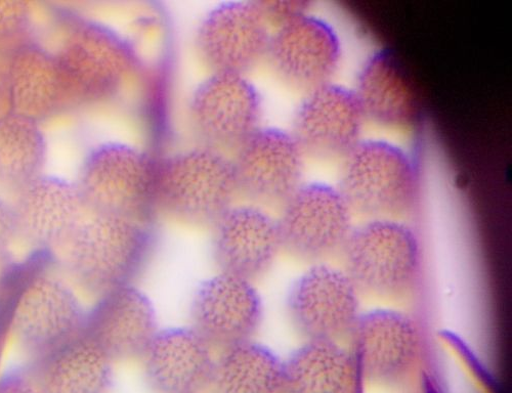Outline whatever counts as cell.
I'll return each mask as SVG.
<instances>
[{
	"label": "cell",
	"instance_id": "22",
	"mask_svg": "<svg viewBox=\"0 0 512 393\" xmlns=\"http://www.w3.org/2000/svg\"><path fill=\"white\" fill-rule=\"evenodd\" d=\"M32 376L44 393H109L114 361L84 333L35 359Z\"/></svg>",
	"mask_w": 512,
	"mask_h": 393
},
{
	"label": "cell",
	"instance_id": "19",
	"mask_svg": "<svg viewBox=\"0 0 512 393\" xmlns=\"http://www.w3.org/2000/svg\"><path fill=\"white\" fill-rule=\"evenodd\" d=\"M350 338L364 373L377 382H392L406 376L420 353L417 323L399 311L379 309L362 313Z\"/></svg>",
	"mask_w": 512,
	"mask_h": 393
},
{
	"label": "cell",
	"instance_id": "18",
	"mask_svg": "<svg viewBox=\"0 0 512 393\" xmlns=\"http://www.w3.org/2000/svg\"><path fill=\"white\" fill-rule=\"evenodd\" d=\"M18 236L54 254L89 211L75 182L42 174L12 204Z\"/></svg>",
	"mask_w": 512,
	"mask_h": 393
},
{
	"label": "cell",
	"instance_id": "12",
	"mask_svg": "<svg viewBox=\"0 0 512 393\" xmlns=\"http://www.w3.org/2000/svg\"><path fill=\"white\" fill-rule=\"evenodd\" d=\"M191 327L215 351L253 340L264 320V304L253 282L219 272L196 288Z\"/></svg>",
	"mask_w": 512,
	"mask_h": 393
},
{
	"label": "cell",
	"instance_id": "7",
	"mask_svg": "<svg viewBox=\"0 0 512 393\" xmlns=\"http://www.w3.org/2000/svg\"><path fill=\"white\" fill-rule=\"evenodd\" d=\"M354 212L337 187L303 184L281 206L277 218L283 251L312 265L343 251Z\"/></svg>",
	"mask_w": 512,
	"mask_h": 393
},
{
	"label": "cell",
	"instance_id": "30",
	"mask_svg": "<svg viewBox=\"0 0 512 393\" xmlns=\"http://www.w3.org/2000/svg\"><path fill=\"white\" fill-rule=\"evenodd\" d=\"M0 393H44L33 377L11 375L0 380Z\"/></svg>",
	"mask_w": 512,
	"mask_h": 393
},
{
	"label": "cell",
	"instance_id": "17",
	"mask_svg": "<svg viewBox=\"0 0 512 393\" xmlns=\"http://www.w3.org/2000/svg\"><path fill=\"white\" fill-rule=\"evenodd\" d=\"M158 331L153 302L134 284L99 295L83 333L115 362L141 359Z\"/></svg>",
	"mask_w": 512,
	"mask_h": 393
},
{
	"label": "cell",
	"instance_id": "20",
	"mask_svg": "<svg viewBox=\"0 0 512 393\" xmlns=\"http://www.w3.org/2000/svg\"><path fill=\"white\" fill-rule=\"evenodd\" d=\"M141 359L156 393H201L210 386L217 354L189 326L159 329Z\"/></svg>",
	"mask_w": 512,
	"mask_h": 393
},
{
	"label": "cell",
	"instance_id": "23",
	"mask_svg": "<svg viewBox=\"0 0 512 393\" xmlns=\"http://www.w3.org/2000/svg\"><path fill=\"white\" fill-rule=\"evenodd\" d=\"M366 117L387 125L410 123L416 115L414 84L400 60L388 50L363 64L355 91Z\"/></svg>",
	"mask_w": 512,
	"mask_h": 393
},
{
	"label": "cell",
	"instance_id": "27",
	"mask_svg": "<svg viewBox=\"0 0 512 393\" xmlns=\"http://www.w3.org/2000/svg\"><path fill=\"white\" fill-rule=\"evenodd\" d=\"M32 15L31 4L23 0H0V40L25 32Z\"/></svg>",
	"mask_w": 512,
	"mask_h": 393
},
{
	"label": "cell",
	"instance_id": "5",
	"mask_svg": "<svg viewBox=\"0 0 512 393\" xmlns=\"http://www.w3.org/2000/svg\"><path fill=\"white\" fill-rule=\"evenodd\" d=\"M337 189L354 214L394 218L415 203L418 177L409 155L386 141H361L343 158Z\"/></svg>",
	"mask_w": 512,
	"mask_h": 393
},
{
	"label": "cell",
	"instance_id": "29",
	"mask_svg": "<svg viewBox=\"0 0 512 393\" xmlns=\"http://www.w3.org/2000/svg\"><path fill=\"white\" fill-rule=\"evenodd\" d=\"M18 236L13 205L0 198V257L6 254Z\"/></svg>",
	"mask_w": 512,
	"mask_h": 393
},
{
	"label": "cell",
	"instance_id": "15",
	"mask_svg": "<svg viewBox=\"0 0 512 393\" xmlns=\"http://www.w3.org/2000/svg\"><path fill=\"white\" fill-rule=\"evenodd\" d=\"M271 28L255 2L212 10L197 31V49L212 73L246 75L267 57Z\"/></svg>",
	"mask_w": 512,
	"mask_h": 393
},
{
	"label": "cell",
	"instance_id": "21",
	"mask_svg": "<svg viewBox=\"0 0 512 393\" xmlns=\"http://www.w3.org/2000/svg\"><path fill=\"white\" fill-rule=\"evenodd\" d=\"M8 111L39 122L67 106L61 72L53 51L24 41L6 60Z\"/></svg>",
	"mask_w": 512,
	"mask_h": 393
},
{
	"label": "cell",
	"instance_id": "6",
	"mask_svg": "<svg viewBox=\"0 0 512 393\" xmlns=\"http://www.w3.org/2000/svg\"><path fill=\"white\" fill-rule=\"evenodd\" d=\"M61 72L67 106L96 104L116 96L136 68L127 43L108 28L78 22L53 52Z\"/></svg>",
	"mask_w": 512,
	"mask_h": 393
},
{
	"label": "cell",
	"instance_id": "3",
	"mask_svg": "<svg viewBox=\"0 0 512 393\" xmlns=\"http://www.w3.org/2000/svg\"><path fill=\"white\" fill-rule=\"evenodd\" d=\"M340 255L341 269L361 295H406L421 270L419 239L412 228L395 218H373L355 226Z\"/></svg>",
	"mask_w": 512,
	"mask_h": 393
},
{
	"label": "cell",
	"instance_id": "14",
	"mask_svg": "<svg viewBox=\"0 0 512 393\" xmlns=\"http://www.w3.org/2000/svg\"><path fill=\"white\" fill-rule=\"evenodd\" d=\"M341 56L332 26L307 14L272 32L266 58L282 80L307 94L332 82Z\"/></svg>",
	"mask_w": 512,
	"mask_h": 393
},
{
	"label": "cell",
	"instance_id": "26",
	"mask_svg": "<svg viewBox=\"0 0 512 393\" xmlns=\"http://www.w3.org/2000/svg\"><path fill=\"white\" fill-rule=\"evenodd\" d=\"M48 156L41 122L10 111L0 115V183L18 192L46 173Z\"/></svg>",
	"mask_w": 512,
	"mask_h": 393
},
{
	"label": "cell",
	"instance_id": "10",
	"mask_svg": "<svg viewBox=\"0 0 512 393\" xmlns=\"http://www.w3.org/2000/svg\"><path fill=\"white\" fill-rule=\"evenodd\" d=\"M262 99L245 75L212 73L195 91L190 118L203 146L235 152L261 125Z\"/></svg>",
	"mask_w": 512,
	"mask_h": 393
},
{
	"label": "cell",
	"instance_id": "28",
	"mask_svg": "<svg viewBox=\"0 0 512 393\" xmlns=\"http://www.w3.org/2000/svg\"><path fill=\"white\" fill-rule=\"evenodd\" d=\"M270 28L277 29L296 18L309 14L312 4L306 0L255 2Z\"/></svg>",
	"mask_w": 512,
	"mask_h": 393
},
{
	"label": "cell",
	"instance_id": "9",
	"mask_svg": "<svg viewBox=\"0 0 512 393\" xmlns=\"http://www.w3.org/2000/svg\"><path fill=\"white\" fill-rule=\"evenodd\" d=\"M361 296L343 269L320 262L290 287L287 312L306 340L340 342L350 338L362 314Z\"/></svg>",
	"mask_w": 512,
	"mask_h": 393
},
{
	"label": "cell",
	"instance_id": "8",
	"mask_svg": "<svg viewBox=\"0 0 512 393\" xmlns=\"http://www.w3.org/2000/svg\"><path fill=\"white\" fill-rule=\"evenodd\" d=\"M87 311L73 288L45 271H33L14 299L11 327L35 359L83 333Z\"/></svg>",
	"mask_w": 512,
	"mask_h": 393
},
{
	"label": "cell",
	"instance_id": "1",
	"mask_svg": "<svg viewBox=\"0 0 512 393\" xmlns=\"http://www.w3.org/2000/svg\"><path fill=\"white\" fill-rule=\"evenodd\" d=\"M156 247L154 223L89 210L54 254L79 285L99 296L136 284Z\"/></svg>",
	"mask_w": 512,
	"mask_h": 393
},
{
	"label": "cell",
	"instance_id": "16",
	"mask_svg": "<svg viewBox=\"0 0 512 393\" xmlns=\"http://www.w3.org/2000/svg\"><path fill=\"white\" fill-rule=\"evenodd\" d=\"M213 228L212 254L221 273L254 282L283 251L277 218L259 205L235 204Z\"/></svg>",
	"mask_w": 512,
	"mask_h": 393
},
{
	"label": "cell",
	"instance_id": "25",
	"mask_svg": "<svg viewBox=\"0 0 512 393\" xmlns=\"http://www.w3.org/2000/svg\"><path fill=\"white\" fill-rule=\"evenodd\" d=\"M213 393H283L284 361L254 339L220 351L210 382Z\"/></svg>",
	"mask_w": 512,
	"mask_h": 393
},
{
	"label": "cell",
	"instance_id": "13",
	"mask_svg": "<svg viewBox=\"0 0 512 393\" xmlns=\"http://www.w3.org/2000/svg\"><path fill=\"white\" fill-rule=\"evenodd\" d=\"M365 118L355 91L330 82L306 94L291 135L306 157L343 159L362 141Z\"/></svg>",
	"mask_w": 512,
	"mask_h": 393
},
{
	"label": "cell",
	"instance_id": "31",
	"mask_svg": "<svg viewBox=\"0 0 512 393\" xmlns=\"http://www.w3.org/2000/svg\"><path fill=\"white\" fill-rule=\"evenodd\" d=\"M6 60L7 58H0V107H6L8 110L6 91ZM2 114H4V112L0 111V115Z\"/></svg>",
	"mask_w": 512,
	"mask_h": 393
},
{
	"label": "cell",
	"instance_id": "11",
	"mask_svg": "<svg viewBox=\"0 0 512 393\" xmlns=\"http://www.w3.org/2000/svg\"><path fill=\"white\" fill-rule=\"evenodd\" d=\"M305 159L291 133L260 127L232 158L239 195L255 205L281 207L304 184Z\"/></svg>",
	"mask_w": 512,
	"mask_h": 393
},
{
	"label": "cell",
	"instance_id": "2",
	"mask_svg": "<svg viewBox=\"0 0 512 393\" xmlns=\"http://www.w3.org/2000/svg\"><path fill=\"white\" fill-rule=\"evenodd\" d=\"M159 165L140 149L106 143L84 159L75 183L90 211L154 223Z\"/></svg>",
	"mask_w": 512,
	"mask_h": 393
},
{
	"label": "cell",
	"instance_id": "24",
	"mask_svg": "<svg viewBox=\"0 0 512 393\" xmlns=\"http://www.w3.org/2000/svg\"><path fill=\"white\" fill-rule=\"evenodd\" d=\"M355 363L340 342L306 340L284 361L283 393H348Z\"/></svg>",
	"mask_w": 512,
	"mask_h": 393
},
{
	"label": "cell",
	"instance_id": "4",
	"mask_svg": "<svg viewBox=\"0 0 512 393\" xmlns=\"http://www.w3.org/2000/svg\"><path fill=\"white\" fill-rule=\"evenodd\" d=\"M239 196L232 158L200 147L160 161L159 212L193 225H215Z\"/></svg>",
	"mask_w": 512,
	"mask_h": 393
}]
</instances>
